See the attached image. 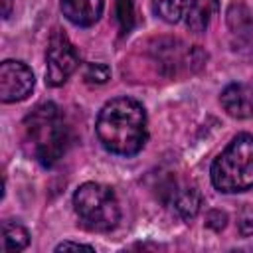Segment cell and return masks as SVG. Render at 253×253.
<instances>
[{"instance_id":"cell-1","label":"cell","mask_w":253,"mask_h":253,"mask_svg":"<svg viewBox=\"0 0 253 253\" xmlns=\"http://www.w3.org/2000/svg\"><path fill=\"white\" fill-rule=\"evenodd\" d=\"M95 132L109 152L132 156L148 138L146 111L132 97H115L99 111Z\"/></svg>"},{"instance_id":"cell-2","label":"cell","mask_w":253,"mask_h":253,"mask_svg":"<svg viewBox=\"0 0 253 253\" xmlns=\"http://www.w3.org/2000/svg\"><path fill=\"white\" fill-rule=\"evenodd\" d=\"M24 140L30 156L45 168H51L67 150L69 130L63 115L53 103H40L24 119Z\"/></svg>"},{"instance_id":"cell-3","label":"cell","mask_w":253,"mask_h":253,"mask_svg":"<svg viewBox=\"0 0 253 253\" xmlns=\"http://www.w3.org/2000/svg\"><path fill=\"white\" fill-rule=\"evenodd\" d=\"M215 190L223 194L247 192L253 188V136L239 132L223 152L215 156L210 168Z\"/></svg>"},{"instance_id":"cell-4","label":"cell","mask_w":253,"mask_h":253,"mask_svg":"<svg viewBox=\"0 0 253 253\" xmlns=\"http://www.w3.org/2000/svg\"><path fill=\"white\" fill-rule=\"evenodd\" d=\"M73 210L83 227L111 231L121 221V208L115 192L99 182H85L73 194Z\"/></svg>"},{"instance_id":"cell-5","label":"cell","mask_w":253,"mask_h":253,"mask_svg":"<svg viewBox=\"0 0 253 253\" xmlns=\"http://www.w3.org/2000/svg\"><path fill=\"white\" fill-rule=\"evenodd\" d=\"M79 67V53L67 34L55 28L45 47V83L49 87L63 85Z\"/></svg>"},{"instance_id":"cell-6","label":"cell","mask_w":253,"mask_h":253,"mask_svg":"<svg viewBox=\"0 0 253 253\" xmlns=\"http://www.w3.org/2000/svg\"><path fill=\"white\" fill-rule=\"evenodd\" d=\"M36 85L32 69L18 59H6L0 63V101L18 103L24 101Z\"/></svg>"},{"instance_id":"cell-7","label":"cell","mask_w":253,"mask_h":253,"mask_svg":"<svg viewBox=\"0 0 253 253\" xmlns=\"http://www.w3.org/2000/svg\"><path fill=\"white\" fill-rule=\"evenodd\" d=\"M166 206L176 213L180 219L190 221L198 215L200 206H202V194L196 186L192 184H174L168 190Z\"/></svg>"},{"instance_id":"cell-8","label":"cell","mask_w":253,"mask_h":253,"mask_svg":"<svg viewBox=\"0 0 253 253\" xmlns=\"http://www.w3.org/2000/svg\"><path fill=\"white\" fill-rule=\"evenodd\" d=\"M219 103L223 111L233 119L253 117V85L247 83H229L221 95Z\"/></svg>"},{"instance_id":"cell-9","label":"cell","mask_w":253,"mask_h":253,"mask_svg":"<svg viewBox=\"0 0 253 253\" xmlns=\"http://www.w3.org/2000/svg\"><path fill=\"white\" fill-rule=\"evenodd\" d=\"M63 16L81 28L93 26L103 14V0H59Z\"/></svg>"},{"instance_id":"cell-10","label":"cell","mask_w":253,"mask_h":253,"mask_svg":"<svg viewBox=\"0 0 253 253\" xmlns=\"http://www.w3.org/2000/svg\"><path fill=\"white\" fill-rule=\"evenodd\" d=\"M219 2L217 0H192L190 8L186 10V26L194 34H204L211 22V18L217 14Z\"/></svg>"},{"instance_id":"cell-11","label":"cell","mask_w":253,"mask_h":253,"mask_svg":"<svg viewBox=\"0 0 253 253\" xmlns=\"http://www.w3.org/2000/svg\"><path fill=\"white\" fill-rule=\"evenodd\" d=\"M30 243V233L18 221L2 223V249L4 251H22Z\"/></svg>"},{"instance_id":"cell-12","label":"cell","mask_w":253,"mask_h":253,"mask_svg":"<svg viewBox=\"0 0 253 253\" xmlns=\"http://www.w3.org/2000/svg\"><path fill=\"white\" fill-rule=\"evenodd\" d=\"M152 8L166 24H176L186 14V0H152Z\"/></svg>"},{"instance_id":"cell-13","label":"cell","mask_w":253,"mask_h":253,"mask_svg":"<svg viewBox=\"0 0 253 253\" xmlns=\"http://www.w3.org/2000/svg\"><path fill=\"white\" fill-rule=\"evenodd\" d=\"M117 20L123 32H130L136 24V0H115Z\"/></svg>"},{"instance_id":"cell-14","label":"cell","mask_w":253,"mask_h":253,"mask_svg":"<svg viewBox=\"0 0 253 253\" xmlns=\"http://www.w3.org/2000/svg\"><path fill=\"white\" fill-rule=\"evenodd\" d=\"M109 77H111V69L105 63H89L83 73V79L89 85H103L109 81Z\"/></svg>"},{"instance_id":"cell-15","label":"cell","mask_w":253,"mask_h":253,"mask_svg":"<svg viewBox=\"0 0 253 253\" xmlns=\"http://www.w3.org/2000/svg\"><path fill=\"white\" fill-rule=\"evenodd\" d=\"M237 229H239V233H241L243 237L253 235V211H251V210H245V211L239 215Z\"/></svg>"},{"instance_id":"cell-16","label":"cell","mask_w":253,"mask_h":253,"mask_svg":"<svg viewBox=\"0 0 253 253\" xmlns=\"http://www.w3.org/2000/svg\"><path fill=\"white\" fill-rule=\"evenodd\" d=\"M225 221H227V215L223 211H219V210H211L208 213V217H206V225L211 227V229H215V231L223 229L225 227Z\"/></svg>"},{"instance_id":"cell-17","label":"cell","mask_w":253,"mask_h":253,"mask_svg":"<svg viewBox=\"0 0 253 253\" xmlns=\"http://www.w3.org/2000/svg\"><path fill=\"white\" fill-rule=\"evenodd\" d=\"M69 249H87V251H93V245H87V243H77V241H61L55 251H69Z\"/></svg>"},{"instance_id":"cell-18","label":"cell","mask_w":253,"mask_h":253,"mask_svg":"<svg viewBox=\"0 0 253 253\" xmlns=\"http://www.w3.org/2000/svg\"><path fill=\"white\" fill-rule=\"evenodd\" d=\"M12 4L14 0H0V6H2V18H8L10 12H12Z\"/></svg>"}]
</instances>
